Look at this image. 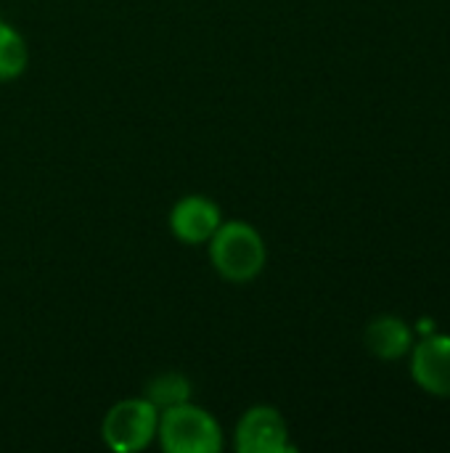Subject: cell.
<instances>
[{
  "mask_svg": "<svg viewBox=\"0 0 450 453\" xmlns=\"http://www.w3.org/2000/svg\"><path fill=\"white\" fill-rule=\"evenodd\" d=\"M210 260L215 271L233 284H247L265 268L268 252L263 236L244 220L220 223L210 236Z\"/></svg>",
  "mask_w": 450,
  "mask_h": 453,
  "instance_id": "obj_1",
  "label": "cell"
},
{
  "mask_svg": "<svg viewBox=\"0 0 450 453\" xmlns=\"http://www.w3.org/2000/svg\"><path fill=\"white\" fill-rule=\"evenodd\" d=\"M156 435L167 453H217L223 449L220 425L194 403L159 411Z\"/></svg>",
  "mask_w": 450,
  "mask_h": 453,
  "instance_id": "obj_2",
  "label": "cell"
},
{
  "mask_svg": "<svg viewBox=\"0 0 450 453\" xmlns=\"http://www.w3.org/2000/svg\"><path fill=\"white\" fill-rule=\"evenodd\" d=\"M159 427V411L146 398L119 401L103 419V443L117 453L143 451Z\"/></svg>",
  "mask_w": 450,
  "mask_h": 453,
  "instance_id": "obj_3",
  "label": "cell"
},
{
  "mask_svg": "<svg viewBox=\"0 0 450 453\" xmlns=\"http://www.w3.org/2000/svg\"><path fill=\"white\" fill-rule=\"evenodd\" d=\"M236 449H239V453L292 451L284 417L273 406L249 409L236 427Z\"/></svg>",
  "mask_w": 450,
  "mask_h": 453,
  "instance_id": "obj_4",
  "label": "cell"
},
{
  "mask_svg": "<svg viewBox=\"0 0 450 453\" xmlns=\"http://www.w3.org/2000/svg\"><path fill=\"white\" fill-rule=\"evenodd\" d=\"M414 382L438 398H450V334H427L411 348Z\"/></svg>",
  "mask_w": 450,
  "mask_h": 453,
  "instance_id": "obj_5",
  "label": "cell"
},
{
  "mask_svg": "<svg viewBox=\"0 0 450 453\" xmlns=\"http://www.w3.org/2000/svg\"><path fill=\"white\" fill-rule=\"evenodd\" d=\"M220 223V207L207 196H183L170 212V228L183 244L210 242Z\"/></svg>",
  "mask_w": 450,
  "mask_h": 453,
  "instance_id": "obj_6",
  "label": "cell"
},
{
  "mask_svg": "<svg viewBox=\"0 0 450 453\" xmlns=\"http://www.w3.org/2000/svg\"><path fill=\"white\" fill-rule=\"evenodd\" d=\"M366 348L371 356L382 361H398L411 353L414 348V329L393 313L377 316L366 326Z\"/></svg>",
  "mask_w": 450,
  "mask_h": 453,
  "instance_id": "obj_7",
  "label": "cell"
},
{
  "mask_svg": "<svg viewBox=\"0 0 450 453\" xmlns=\"http://www.w3.org/2000/svg\"><path fill=\"white\" fill-rule=\"evenodd\" d=\"M188 393H191L188 380H186L183 374H178V372H167V374L154 377V380L146 385V395H143V398H146L156 411H164V409L188 403Z\"/></svg>",
  "mask_w": 450,
  "mask_h": 453,
  "instance_id": "obj_8",
  "label": "cell"
},
{
  "mask_svg": "<svg viewBox=\"0 0 450 453\" xmlns=\"http://www.w3.org/2000/svg\"><path fill=\"white\" fill-rule=\"evenodd\" d=\"M27 42L5 21H0V82L16 80L27 69Z\"/></svg>",
  "mask_w": 450,
  "mask_h": 453,
  "instance_id": "obj_9",
  "label": "cell"
}]
</instances>
